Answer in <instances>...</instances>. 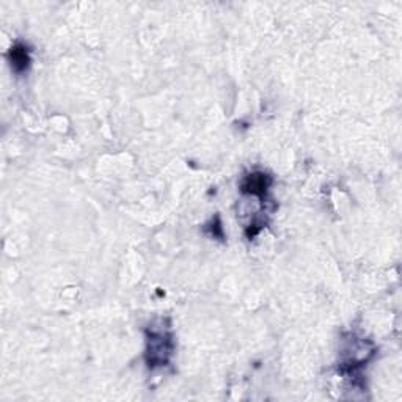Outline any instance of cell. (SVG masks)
I'll return each mask as SVG.
<instances>
[{"instance_id":"obj_1","label":"cell","mask_w":402,"mask_h":402,"mask_svg":"<svg viewBox=\"0 0 402 402\" xmlns=\"http://www.w3.org/2000/svg\"><path fill=\"white\" fill-rule=\"evenodd\" d=\"M171 353H173V341H171L170 334L165 330H159L148 335L147 362L149 368L164 366Z\"/></svg>"},{"instance_id":"obj_3","label":"cell","mask_w":402,"mask_h":402,"mask_svg":"<svg viewBox=\"0 0 402 402\" xmlns=\"http://www.w3.org/2000/svg\"><path fill=\"white\" fill-rule=\"evenodd\" d=\"M10 62H12V66L16 73H21L27 69L30 63V57H29V52L24 46H14L12 47V51H10Z\"/></svg>"},{"instance_id":"obj_2","label":"cell","mask_w":402,"mask_h":402,"mask_svg":"<svg viewBox=\"0 0 402 402\" xmlns=\"http://www.w3.org/2000/svg\"><path fill=\"white\" fill-rule=\"evenodd\" d=\"M272 184V178L269 175L262 173V171H255V173H250L249 176H245V179L240 184V190L244 194H249L251 197H264Z\"/></svg>"}]
</instances>
